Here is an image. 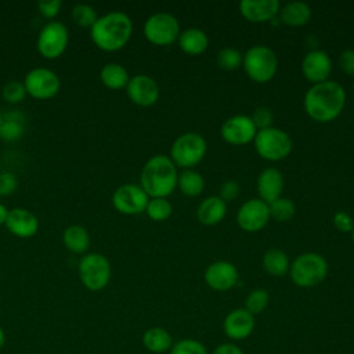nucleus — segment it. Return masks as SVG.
Here are the masks:
<instances>
[{
	"label": "nucleus",
	"instance_id": "f257e3e1",
	"mask_svg": "<svg viewBox=\"0 0 354 354\" xmlns=\"http://www.w3.org/2000/svg\"><path fill=\"white\" fill-rule=\"evenodd\" d=\"M346 105V91L335 80L313 84L304 95V109L307 115L319 123L336 119Z\"/></svg>",
	"mask_w": 354,
	"mask_h": 354
},
{
	"label": "nucleus",
	"instance_id": "f03ea898",
	"mask_svg": "<svg viewBox=\"0 0 354 354\" xmlns=\"http://www.w3.org/2000/svg\"><path fill=\"white\" fill-rule=\"evenodd\" d=\"M133 33V22L126 12L111 11L90 28L93 43L104 51H116L127 44Z\"/></svg>",
	"mask_w": 354,
	"mask_h": 354
},
{
	"label": "nucleus",
	"instance_id": "7ed1b4c3",
	"mask_svg": "<svg viewBox=\"0 0 354 354\" xmlns=\"http://www.w3.org/2000/svg\"><path fill=\"white\" fill-rule=\"evenodd\" d=\"M177 169L170 156L153 155L149 158L140 177V185L151 198H166L177 187Z\"/></svg>",
	"mask_w": 354,
	"mask_h": 354
},
{
	"label": "nucleus",
	"instance_id": "20e7f679",
	"mask_svg": "<svg viewBox=\"0 0 354 354\" xmlns=\"http://www.w3.org/2000/svg\"><path fill=\"white\" fill-rule=\"evenodd\" d=\"M289 275L295 285L300 288H313L326 278L328 261L324 256L314 252L301 253L290 264Z\"/></svg>",
	"mask_w": 354,
	"mask_h": 354
},
{
	"label": "nucleus",
	"instance_id": "39448f33",
	"mask_svg": "<svg viewBox=\"0 0 354 354\" xmlns=\"http://www.w3.org/2000/svg\"><path fill=\"white\" fill-rule=\"evenodd\" d=\"M242 66L252 80L266 83L274 77L278 68V58L270 47L256 44L243 54Z\"/></svg>",
	"mask_w": 354,
	"mask_h": 354
},
{
	"label": "nucleus",
	"instance_id": "423d86ee",
	"mask_svg": "<svg viewBox=\"0 0 354 354\" xmlns=\"http://www.w3.org/2000/svg\"><path fill=\"white\" fill-rule=\"evenodd\" d=\"M206 140L194 131L178 136L170 148V159L176 166L183 169H192L206 155Z\"/></svg>",
	"mask_w": 354,
	"mask_h": 354
},
{
	"label": "nucleus",
	"instance_id": "0eeeda50",
	"mask_svg": "<svg viewBox=\"0 0 354 354\" xmlns=\"http://www.w3.org/2000/svg\"><path fill=\"white\" fill-rule=\"evenodd\" d=\"M253 141L257 153L263 159L272 162L285 159L293 148L290 136L286 131L272 126L268 129L257 130Z\"/></svg>",
	"mask_w": 354,
	"mask_h": 354
},
{
	"label": "nucleus",
	"instance_id": "6e6552de",
	"mask_svg": "<svg viewBox=\"0 0 354 354\" xmlns=\"http://www.w3.org/2000/svg\"><path fill=\"white\" fill-rule=\"evenodd\" d=\"M83 286L91 292L104 289L111 279V263L101 253L84 254L77 266Z\"/></svg>",
	"mask_w": 354,
	"mask_h": 354
},
{
	"label": "nucleus",
	"instance_id": "1a4fd4ad",
	"mask_svg": "<svg viewBox=\"0 0 354 354\" xmlns=\"http://www.w3.org/2000/svg\"><path fill=\"white\" fill-rule=\"evenodd\" d=\"M144 35L152 44L169 46L178 39L180 24L177 18L169 12H156L145 21Z\"/></svg>",
	"mask_w": 354,
	"mask_h": 354
},
{
	"label": "nucleus",
	"instance_id": "9d476101",
	"mask_svg": "<svg viewBox=\"0 0 354 354\" xmlns=\"http://www.w3.org/2000/svg\"><path fill=\"white\" fill-rule=\"evenodd\" d=\"M68 40V28L59 21H50L39 32L37 51L47 59L58 58L66 50Z\"/></svg>",
	"mask_w": 354,
	"mask_h": 354
},
{
	"label": "nucleus",
	"instance_id": "9b49d317",
	"mask_svg": "<svg viewBox=\"0 0 354 354\" xmlns=\"http://www.w3.org/2000/svg\"><path fill=\"white\" fill-rule=\"evenodd\" d=\"M24 86L26 94H29L30 97L37 100H48L59 91L61 82L55 72L39 66L30 69L26 73L24 79Z\"/></svg>",
	"mask_w": 354,
	"mask_h": 354
},
{
	"label": "nucleus",
	"instance_id": "f8f14e48",
	"mask_svg": "<svg viewBox=\"0 0 354 354\" xmlns=\"http://www.w3.org/2000/svg\"><path fill=\"white\" fill-rule=\"evenodd\" d=\"M148 201L149 196L141 188V185L137 184H123L118 187L112 195L113 207L119 213L127 216L140 214L145 212Z\"/></svg>",
	"mask_w": 354,
	"mask_h": 354
},
{
	"label": "nucleus",
	"instance_id": "ddd939ff",
	"mask_svg": "<svg viewBox=\"0 0 354 354\" xmlns=\"http://www.w3.org/2000/svg\"><path fill=\"white\" fill-rule=\"evenodd\" d=\"M270 220V209L268 203L261 201L260 198H253L242 203L236 213L238 225L248 231L254 232L266 227Z\"/></svg>",
	"mask_w": 354,
	"mask_h": 354
},
{
	"label": "nucleus",
	"instance_id": "4468645a",
	"mask_svg": "<svg viewBox=\"0 0 354 354\" xmlns=\"http://www.w3.org/2000/svg\"><path fill=\"white\" fill-rule=\"evenodd\" d=\"M220 133L225 142L232 145H245L254 140L257 129L250 116L234 115L223 123Z\"/></svg>",
	"mask_w": 354,
	"mask_h": 354
},
{
	"label": "nucleus",
	"instance_id": "2eb2a0df",
	"mask_svg": "<svg viewBox=\"0 0 354 354\" xmlns=\"http://www.w3.org/2000/svg\"><path fill=\"white\" fill-rule=\"evenodd\" d=\"M301 72L313 84L326 82L332 72V59L322 50L308 51L301 61Z\"/></svg>",
	"mask_w": 354,
	"mask_h": 354
},
{
	"label": "nucleus",
	"instance_id": "dca6fc26",
	"mask_svg": "<svg viewBox=\"0 0 354 354\" xmlns=\"http://www.w3.org/2000/svg\"><path fill=\"white\" fill-rule=\"evenodd\" d=\"M203 278L209 288L217 292H224L238 282V270L232 263L218 260L207 266Z\"/></svg>",
	"mask_w": 354,
	"mask_h": 354
},
{
	"label": "nucleus",
	"instance_id": "f3484780",
	"mask_svg": "<svg viewBox=\"0 0 354 354\" xmlns=\"http://www.w3.org/2000/svg\"><path fill=\"white\" fill-rule=\"evenodd\" d=\"M126 91L129 98L140 106L153 105L159 98L158 83L148 75H136L130 77Z\"/></svg>",
	"mask_w": 354,
	"mask_h": 354
},
{
	"label": "nucleus",
	"instance_id": "a211bd4d",
	"mask_svg": "<svg viewBox=\"0 0 354 354\" xmlns=\"http://www.w3.org/2000/svg\"><path fill=\"white\" fill-rule=\"evenodd\" d=\"M254 315L245 308L230 311L223 321V330L232 340H243L249 337L254 329Z\"/></svg>",
	"mask_w": 354,
	"mask_h": 354
},
{
	"label": "nucleus",
	"instance_id": "6ab92c4d",
	"mask_svg": "<svg viewBox=\"0 0 354 354\" xmlns=\"http://www.w3.org/2000/svg\"><path fill=\"white\" fill-rule=\"evenodd\" d=\"M4 225L12 235L18 238H30L39 230V220L30 210L24 207H14L8 210Z\"/></svg>",
	"mask_w": 354,
	"mask_h": 354
},
{
	"label": "nucleus",
	"instance_id": "aec40b11",
	"mask_svg": "<svg viewBox=\"0 0 354 354\" xmlns=\"http://www.w3.org/2000/svg\"><path fill=\"white\" fill-rule=\"evenodd\" d=\"M241 14L250 22H264L272 19L279 12L278 0H242Z\"/></svg>",
	"mask_w": 354,
	"mask_h": 354
},
{
	"label": "nucleus",
	"instance_id": "412c9836",
	"mask_svg": "<svg viewBox=\"0 0 354 354\" xmlns=\"http://www.w3.org/2000/svg\"><path fill=\"white\" fill-rule=\"evenodd\" d=\"M283 188V176L275 167L264 169L257 177V192L260 199L266 203H271L278 199Z\"/></svg>",
	"mask_w": 354,
	"mask_h": 354
},
{
	"label": "nucleus",
	"instance_id": "4be33fe9",
	"mask_svg": "<svg viewBox=\"0 0 354 354\" xmlns=\"http://www.w3.org/2000/svg\"><path fill=\"white\" fill-rule=\"evenodd\" d=\"M227 213V203L220 196H207L203 199L196 210L198 220L205 225L218 224Z\"/></svg>",
	"mask_w": 354,
	"mask_h": 354
},
{
	"label": "nucleus",
	"instance_id": "5701e85b",
	"mask_svg": "<svg viewBox=\"0 0 354 354\" xmlns=\"http://www.w3.org/2000/svg\"><path fill=\"white\" fill-rule=\"evenodd\" d=\"M180 48L191 55H199L206 51L209 46L207 35L199 28H188L178 35Z\"/></svg>",
	"mask_w": 354,
	"mask_h": 354
},
{
	"label": "nucleus",
	"instance_id": "b1692460",
	"mask_svg": "<svg viewBox=\"0 0 354 354\" xmlns=\"http://www.w3.org/2000/svg\"><path fill=\"white\" fill-rule=\"evenodd\" d=\"M142 344L148 351L153 354H163L170 351L173 346V337L165 328L152 326L144 332Z\"/></svg>",
	"mask_w": 354,
	"mask_h": 354
},
{
	"label": "nucleus",
	"instance_id": "393cba45",
	"mask_svg": "<svg viewBox=\"0 0 354 354\" xmlns=\"http://www.w3.org/2000/svg\"><path fill=\"white\" fill-rule=\"evenodd\" d=\"M281 21L288 26H303L311 18V8L304 1H289L279 10Z\"/></svg>",
	"mask_w": 354,
	"mask_h": 354
},
{
	"label": "nucleus",
	"instance_id": "a878e982",
	"mask_svg": "<svg viewBox=\"0 0 354 354\" xmlns=\"http://www.w3.org/2000/svg\"><path fill=\"white\" fill-rule=\"evenodd\" d=\"M62 243L72 253H76V254L86 253L90 246L88 231L82 225L72 224L64 230Z\"/></svg>",
	"mask_w": 354,
	"mask_h": 354
},
{
	"label": "nucleus",
	"instance_id": "bb28decb",
	"mask_svg": "<svg viewBox=\"0 0 354 354\" xmlns=\"http://www.w3.org/2000/svg\"><path fill=\"white\" fill-rule=\"evenodd\" d=\"M100 80L111 90H120L127 86L130 76L123 65L118 62H108L100 71Z\"/></svg>",
	"mask_w": 354,
	"mask_h": 354
},
{
	"label": "nucleus",
	"instance_id": "cd10ccee",
	"mask_svg": "<svg viewBox=\"0 0 354 354\" xmlns=\"http://www.w3.org/2000/svg\"><path fill=\"white\" fill-rule=\"evenodd\" d=\"M263 267L270 275L282 277L289 271L290 263L283 250L268 249L263 256Z\"/></svg>",
	"mask_w": 354,
	"mask_h": 354
},
{
	"label": "nucleus",
	"instance_id": "c85d7f7f",
	"mask_svg": "<svg viewBox=\"0 0 354 354\" xmlns=\"http://www.w3.org/2000/svg\"><path fill=\"white\" fill-rule=\"evenodd\" d=\"M180 191L187 196H198L205 187V180L201 173L194 169H184L177 177Z\"/></svg>",
	"mask_w": 354,
	"mask_h": 354
},
{
	"label": "nucleus",
	"instance_id": "c756f323",
	"mask_svg": "<svg viewBox=\"0 0 354 354\" xmlns=\"http://www.w3.org/2000/svg\"><path fill=\"white\" fill-rule=\"evenodd\" d=\"M24 134L22 119L15 115H4L0 124V138L3 141H15Z\"/></svg>",
	"mask_w": 354,
	"mask_h": 354
},
{
	"label": "nucleus",
	"instance_id": "7c9ffc66",
	"mask_svg": "<svg viewBox=\"0 0 354 354\" xmlns=\"http://www.w3.org/2000/svg\"><path fill=\"white\" fill-rule=\"evenodd\" d=\"M171 203L166 198H151L145 207V213L153 221H165L171 216Z\"/></svg>",
	"mask_w": 354,
	"mask_h": 354
},
{
	"label": "nucleus",
	"instance_id": "2f4dec72",
	"mask_svg": "<svg viewBox=\"0 0 354 354\" xmlns=\"http://www.w3.org/2000/svg\"><path fill=\"white\" fill-rule=\"evenodd\" d=\"M268 209H270V217L275 218L277 221H288L295 216V212H296L295 203L290 199L282 198V196L268 203Z\"/></svg>",
	"mask_w": 354,
	"mask_h": 354
},
{
	"label": "nucleus",
	"instance_id": "473e14b6",
	"mask_svg": "<svg viewBox=\"0 0 354 354\" xmlns=\"http://www.w3.org/2000/svg\"><path fill=\"white\" fill-rule=\"evenodd\" d=\"M71 15H72L73 22L82 28H91L95 24V21L98 19L95 10L90 4H86V3H79V4L73 6Z\"/></svg>",
	"mask_w": 354,
	"mask_h": 354
},
{
	"label": "nucleus",
	"instance_id": "72a5a7b5",
	"mask_svg": "<svg viewBox=\"0 0 354 354\" xmlns=\"http://www.w3.org/2000/svg\"><path fill=\"white\" fill-rule=\"evenodd\" d=\"M243 54H241L239 50L234 47H224L218 51L216 61L217 65L224 71H235L242 65Z\"/></svg>",
	"mask_w": 354,
	"mask_h": 354
},
{
	"label": "nucleus",
	"instance_id": "f704fd0d",
	"mask_svg": "<svg viewBox=\"0 0 354 354\" xmlns=\"http://www.w3.org/2000/svg\"><path fill=\"white\" fill-rule=\"evenodd\" d=\"M268 300H270V295L266 289H254L252 290L246 299H245V310H248L250 314L256 315V314H260L266 310L267 304H268Z\"/></svg>",
	"mask_w": 354,
	"mask_h": 354
},
{
	"label": "nucleus",
	"instance_id": "c9c22d12",
	"mask_svg": "<svg viewBox=\"0 0 354 354\" xmlns=\"http://www.w3.org/2000/svg\"><path fill=\"white\" fill-rule=\"evenodd\" d=\"M170 354H207V350L202 342L187 337L173 343Z\"/></svg>",
	"mask_w": 354,
	"mask_h": 354
},
{
	"label": "nucleus",
	"instance_id": "e433bc0d",
	"mask_svg": "<svg viewBox=\"0 0 354 354\" xmlns=\"http://www.w3.org/2000/svg\"><path fill=\"white\" fill-rule=\"evenodd\" d=\"M1 95L7 102L11 104H18L21 101L25 100L26 97V90L24 83L18 82V80H10L7 82L3 88H1Z\"/></svg>",
	"mask_w": 354,
	"mask_h": 354
},
{
	"label": "nucleus",
	"instance_id": "4c0bfd02",
	"mask_svg": "<svg viewBox=\"0 0 354 354\" xmlns=\"http://www.w3.org/2000/svg\"><path fill=\"white\" fill-rule=\"evenodd\" d=\"M250 118H252V120H253V123H254L257 130H263V129L271 127L272 119H274L271 109L268 106H264V105L257 106Z\"/></svg>",
	"mask_w": 354,
	"mask_h": 354
},
{
	"label": "nucleus",
	"instance_id": "58836bf2",
	"mask_svg": "<svg viewBox=\"0 0 354 354\" xmlns=\"http://www.w3.org/2000/svg\"><path fill=\"white\" fill-rule=\"evenodd\" d=\"M61 7H62L61 0H40L37 3V8H39L40 14L48 19H53L54 17H57Z\"/></svg>",
	"mask_w": 354,
	"mask_h": 354
},
{
	"label": "nucleus",
	"instance_id": "ea45409f",
	"mask_svg": "<svg viewBox=\"0 0 354 354\" xmlns=\"http://www.w3.org/2000/svg\"><path fill=\"white\" fill-rule=\"evenodd\" d=\"M18 187L17 176L11 171H3L0 173V195L6 196L12 194Z\"/></svg>",
	"mask_w": 354,
	"mask_h": 354
},
{
	"label": "nucleus",
	"instance_id": "a19ab883",
	"mask_svg": "<svg viewBox=\"0 0 354 354\" xmlns=\"http://www.w3.org/2000/svg\"><path fill=\"white\" fill-rule=\"evenodd\" d=\"M239 191H241V187L236 181H232V180H228V181H224L220 187V198L227 203V202H231L234 201L238 195H239Z\"/></svg>",
	"mask_w": 354,
	"mask_h": 354
},
{
	"label": "nucleus",
	"instance_id": "79ce46f5",
	"mask_svg": "<svg viewBox=\"0 0 354 354\" xmlns=\"http://www.w3.org/2000/svg\"><path fill=\"white\" fill-rule=\"evenodd\" d=\"M339 66L346 75L354 76V50L353 48H346L340 53Z\"/></svg>",
	"mask_w": 354,
	"mask_h": 354
},
{
	"label": "nucleus",
	"instance_id": "37998d69",
	"mask_svg": "<svg viewBox=\"0 0 354 354\" xmlns=\"http://www.w3.org/2000/svg\"><path fill=\"white\" fill-rule=\"evenodd\" d=\"M333 224L342 232H351L354 228V221L351 216L346 212H337L333 214Z\"/></svg>",
	"mask_w": 354,
	"mask_h": 354
},
{
	"label": "nucleus",
	"instance_id": "c03bdc74",
	"mask_svg": "<svg viewBox=\"0 0 354 354\" xmlns=\"http://www.w3.org/2000/svg\"><path fill=\"white\" fill-rule=\"evenodd\" d=\"M212 354H243V351L234 343H221L213 350Z\"/></svg>",
	"mask_w": 354,
	"mask_h": 354
},
{
	"label": "nucleus",
	"instance_id": "a18cd8bd",
	"mask_svg": "<svg viewBox=\"0 0 354 354\" xmlns=\"http://www.w3.org/2000/svg\"><path fill=\"white\" fill-rule=\"evenodd\" d=\"M7 216H8V209L3 203H0V225L6 224Z\"/></svg>",
	"mask_w": 354,
	"mask_h": 354
},
{
	"label": "nucleus",
	"instance_id": "49530a36",
	"mask_svg": "<svg viewBox=\"0 0 354 354\" xmlns=\"http://www.w3.org/2000/svg\"><path fill=\"white\" fill-rule=\"evenodd\" d=\"M4 343H6V333H4V330L0 328V350H1V347L4 346Z\"/></svg>",
	"mask_w": 354,
	"mask_h": 354
},
{
	"label": "nucleus",
	"instance_id": "de8ad7c7",
	"mask_svg": "<svg viewBox=\"0 0 354 354\" xmlns=\"http://www.w3.org/2000/svg\"><path fill=\"white\" fill-rule=\"evenodd\" d=\"M351 239H353V242H354V228H353V231H351Z\"/></svg>",
	"mask_w": 354,
	"mask_h": 354
},
{
	"label": "nucleus",
	"instance_id": "09e8293b",
	"mask_svg": "<svg viewBox=\"0 0 354 354\" xmlns=\"http://www.w3.org/2000/svg\"><path fill=\"white\" fill-rule=\"evenodd\" d=\"M1 122H3V115L0 113V124H1Z\"/></svg>",
	"mask_w": 354,
	"mask_h": 354
}]
</instances>
